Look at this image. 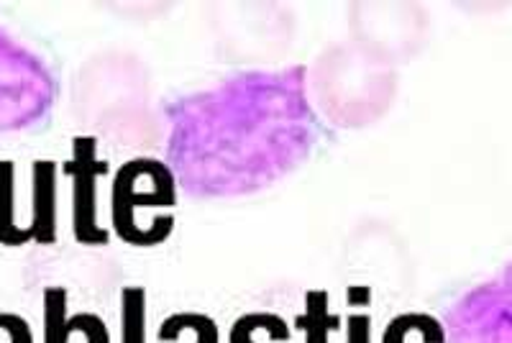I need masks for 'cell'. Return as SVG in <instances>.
<instances>
[{
	"label": "cell",
	"instance_id": "6da1fadb",
	"mask_svg": "<svg viewBox=\"0 0 512 343\" xmlns=\"http://www.w3.org/2000/svg\"><path fill=\"white\" fill-rule=\"evenodd\" d=\"M167 167L192 200L256 195L292 175L320 141L308 67L246 70L164 105Z\"/></svg>",
	"mask_w": 512,
	"mask_h": 343
},
{
	"label": "cell",
	"instance_id": "7a4b0ae2",
	"mask_svg": "<svg viewBox=\"0 0 512 343\" xmlns=\"http://www.w3.org/2000/svg\"><path fill=\"white\" fill-rule=\"evenodd\" d=\"M395 82L392 59L364 44H341L318 59L315 98L336 126H367L392 105Z\"/></svg>",
	"mask_w": 512,
	"mask_h": 343
},
{
	"label": "cell",
	"instance_id": "3957f363",
	"mask_svg": "<svg viewBox=\"0 0 512 343\" xmlns=\"http://www.w3.org/2000/svg\"><path fill=\"white\" fill-rule=\"evenodd\" d=\"M177 182L159 159H131L113 180V228L126 244L154 246L172 236L175 228Z\"/></svg>",
	"mask_w": 512,
	"mask_h": 343
},
{
	"label": "cell",
	"instance_id": "277c9868",
	"mask_svg": "<svg viewBox=\"0 0 512 343\" xmlns=\"http://www.w3.org/2000/svg\"><path fill=\"white\" fill-rule=\"evenodd\" d=\"M54 100L57 80L49 64L0 26V136L41 126Z\"/></svg>",
	"mask_w": 512,
	"mask_h": 343
},
{
	"label": "cell",
	"instance_id": "5b68a950",
	"mask_svg": "<svg viewBox=\"0 0 512 343\" xmlns=\"http://www.w3.org/2000/svg\"><path fill=\"white\" fill-rule=\"evenodd\" d=\"M448 343H512V269L500 272L456 297L443 313Z\"/></svg>",
	"mask_w": 512,
	"mask_h": 343
},
{
	"label": "cell",
	"instance_id": "8992f818",
	"mask_svg": "<svg viewBox=\"0 0 512 343\" xmlns=\"http://www.w3.org/2000/svg\"><path fill=\"white\" fill-rule=\"evenodd\" d=\"M108 164L98 159L95 136H77L72 141V159L64 164V175L72 180V233L77 244H108V231L98 223V182Z\"/></svg>",
	"mask_w": 512,
	"mask_h": 343
},
{
	"label": "cell",
	"instance_id": "52a82bcc",
	"mask_svg": "<svg viewBox=\"0 0 512 343\" xmlns=\"http://www.w3.org/2000/svg\"><path fill=\"white\" fill-rule=\"evenodd\" d=\"M31 223L29 236L36 244L57 239V162L39 159L31 167Z\"/></svg>",
	"mask_w": 512,
	"mask_h": 343
},
{
	"label": "cell",
	"instance_id": "ba28073f",
	"mask_svg": "<svg viewBox=\"0 0 512 343\" xmlns=\"http://www.w3.org/2000/svg\"><path fill=\"white\" fill-rule=\"evenodd\" d=\"M29 233L16 223V167L0 162V244L24 246Z\"/></svg>",
	"mask_w": 512,
	"mask_h": 343
},
{
	"label": "cell",
	"instance_id": "9c48e42d",
	"mask_svg": "<svg viewBox=\"0 0 512 343\" xmlns=\"http://www.w3.org/2000/svg\"><path fill=\"white\" fill-rule=\"evenodd\" d=\"M336 326L338 318L328 310V292H308V297H305V315L300 318L305 343H328V333Z\"/></svg>",
	"mask_w": 512,
	"mask_h": 343
},
{
	"label": "cell",
	"instance_id": "30bf717a",
	"mask_svg": "<svg viewBox=\"0 0 512 343\" xmlns=\"http://www.w3.org/2000/svg\"><path fill=\"white\" fill-rule=\"evenodd\" d=\"M182 331L195 333V343H221L216 320L203 313H177L169 315L159 326V338L162 341H177Z\"/></svg>",
	"mask_w": 512,
	"mask_h": 343
},
{
	"label": "cell",
	"instance_id": "8fae6325",
	"mask_svg": "<svg viewBox=\"0 0 512 343\" xmlns=\"http://www.w3.org/2000/svg\"><path fill=\"white\" fill-rule=\"evenodd\" d=\"M121 343H146V290L126 287L121 292Z\"/></svg>",
	"mask_w": 512,
	"mask_h": 343
},
{
	"label": "cell",
	"instance_id": "7c38bea8",
	"mask_svg": "<svg viewBox=\"0 0 512 343\" xmlns=\"http://www.w3.org/2000/svg\"><path fill=\"white\" fill-rule=\"evenodd\" d=\"M67 292L49 287L44 292V343H67Z\"/></svg>",
	"mask_w": 512,
	"mask_h": 343
},
{
	"label": "cell",
	"instance_id": "4fadbf2b",
	"mask_svg": "<svg viewBox=\"0 0 512 343\" xmlns=\"http://www.w3.org/2000/svg\"><path fill=\"white\" fill-rule=\"evenodd\" d=\"M70 323L80 333L82 343H111L108 328H105V323L95 313H80L70 318Z\"/></svg>",
	"mask_w": 512,
	"mask_h": 343
},
{
	"label": "cell",
	"instance_id": "5bb4252c",
	"mask_svg": "<svg viewBox=\"0 0 512 343\" xmlns=\"http://www.w3.org/2000/svg\"><path fill=\"white\" fill-rule=\"evenodd\" d=\"M0 343H34L29 323L16 313H0Z\"/></svg>",
	"mask_w": 512,
	"mask_h": 343
},
{
	"label": "cell",
	"instance_id": "9a60e30c",
	"mask_svg": "<svg viewBox=\"0 0 512 343\" xmlns=\"http://www.w3.org/2000/svg\"><path fill=\"white\" fill-rule=\"evenodd\" d=\"M269 315L272 313H249L236 320V326L231 328V343H256L254 333L267 323Z\"/></svg>",
	"mask_w": 512,
	"mask_h": 343
},
{
	"label": "cell",
	"instance_id": "2e32d148",
	"mask_svg": "<svg viewBox=\"0 0 512 343\" xmlns=\"http://www.w3.org/2000/svg\"><path fill=\"white\" fill-rule=\"evenodd\" d=\"M372 320L369 315H354L349 320V343H369V333H372Z\"/></svg>",
	"mask_w": 512,
	"mask_h": 343
}]
</instances>
